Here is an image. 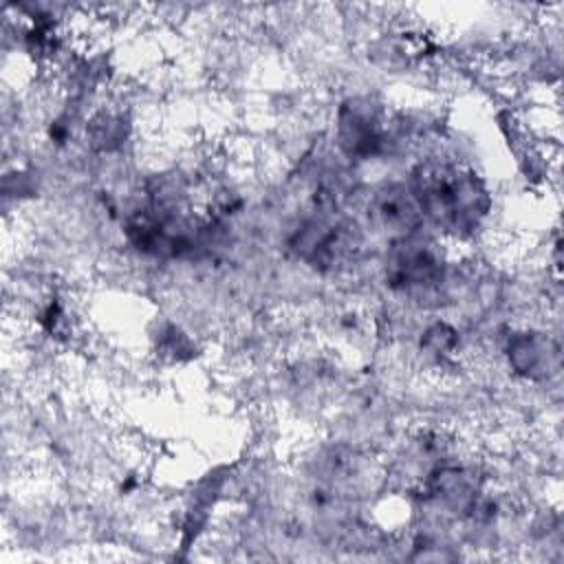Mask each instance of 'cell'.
<instances>
[{
	"label": "cell",
	"mask_w": 564,
	"mask_h": 564,
	"mask_svg": "<svg viewBox=\"0 0 564 564\" xmlns=\"http://www.w3.org/2000/svg\"><path fill=\"white\" fill-rule=\"evenodd\" d=\"M289 249L308 267L335 271L355 260L361 249V234L352 220L322 209L295 227L289 238Z\"/></svg>",
	"instance_id": "2"
},
{
	"label": "cell",
	"mask_w": 564,
	"mask_h": 564,
	"mask_svg": "<svg viewBox=\"0 0 564 564\" xmlns=\"http://www.w3.org/2000/svg\"><path fill=\"white\" fill-rule=\"evenodd\" d=\"M335 141L350 161H368L386 152L390 126L383 106L370 97H348L335 119Z\"/></svg>",
	"instance_id": "4"
},
{
	"label": "cell",
	"mask_w": 564,
	"mask_h": 564,
	"mask_svg": "<svg viewBox=\"0 0 564 564\" xmlns=\"http://www.w3.org/2000/svg\"><path fill=\"white\" fill-rule=\"evenodd\" d=\"M370 218L386 231H392L394 238L416 234L425 223L412 192L403 183H386L372 194Z\"/></svg>",
	"instance_id": "5"
},
{
	"label": "cell",
	"mask_w": 564,
	"mask_h": 564,
	"mask_svg": "<svg viewBox=\"0 0 564 564\" xmlns=\"http://www.w3.org/2000/svg\"><path fill=\"white\" fill-rule=\"evenodd\" d=\"M423 220L454 240L471 238L491 212V194L485 181L449 159H423L408 178Z\"/></svg>",
	"instance_id": "1"
},
{
	"label": "cell",
	"mask_w": 564,
	"mask_h": 564,
	"mask_svg": "<svg viewBox=\"0 0 564 564\" xmlns=\"http://www.w3.org/2000/svg\"><path fill=\"white\" fill-rule=\"evenodd\" d=\"M509 366L524 379H549L560 370V348L544 333H513L507 341Z\"/></svg>",
	"instance_id": "6"
},
{
	"label": "cell",
	"mask_w": 564,
	"mask_h": 564,
	"mask_svg": "<svg viewBox=\"0 0 564 564\" xmlns=\"http://www.w3.org/2000/svg\"><path fill=\"white\" fill-rule=\"evenodd\" d=\"M386 284L399 293H427L441 286L445 280V256L441 247L419 231L394 238L386 264Z\"/></svg>",
	"instance_id": "3"
}]
</instances>
